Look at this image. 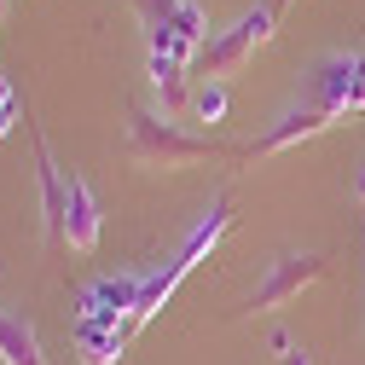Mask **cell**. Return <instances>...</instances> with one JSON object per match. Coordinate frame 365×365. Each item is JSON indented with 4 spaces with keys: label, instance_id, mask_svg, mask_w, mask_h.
Returning a JSON list of instances; mask_svg holds the SVG:
<instances>
[{
    "label": "cell",
    "instance_id": "3957f363",
    "mask_svg": "<svg viewBox=\"0 0 365 365\" xmlns=\"http://www.w3.org/2000/svg\"><path fill=\"white\" fill-rule=\"evenodd\" d=\"M272 24H279V6H250L232 29H215V41L197 53V58H203V70H209V81L238 76V70L250 64V53L272 41Z\"/></svg>",
    "mask_w": 365,
    "mask_h": 365
},
{
    "label": "cell",
    "instance_id": "277c9868",
    "mask_svg": "<svg viewBox=\"0 0 365 365\" xmlns=\"http://www.w3.org/2000/svg\"><path fill=\"white\" fill-rule=\"evenodd\" d=\"M140 272H99L93 284H81L76 296V319L81 325H128L140 307Z\"/></svg>",
    "mask_w": 365,
    "mask_h": 365
},
{
    "label": "cell",
    "instance_id": "30bf717a",
    "mask_svg": "<svg viewBox=\"0 0 365 365\" xmlns=\"http://www.w3.org/2000/svg\"><path fill=\"white\" fill-rule=\"evenodd\" d=\"M29 140H35V180H41V226H47V238L64 244V174L41 140V128H29Z\"/></svg>",
    "mask_w": 365,
    "mask_h": 365
},
{
    "label": "cell",
    "instance_id": "52a82bcc",
    "mask_svg": "<svg viewBox=\"0 0 365 365\" xmlns=\"http://www.w3.org/2000/svg\"><path fill=\"white\" fill-rule=\"evenodd\" d=\"M331 128V116L325 110H313V105H296V110H284L279 122H272L255 145H244V157H279V151H290V145H302V140H313V133H325Z\"/></svg>",
    "mask_w": 365,
    "mask_h": 365
},
{
    "label": "cell",
    "instance_id": "ac0fdd59",
    "mask_svg": "<svg viewBox=\"0 0 365 365\" xmlns=\"http://www.w3.org/2000/svg\"><path fill=\"white\" fill-rule=\"evenodd\" d=\"M354 186H359V197H365V163H359V180H354Z\"/></svg>",
    "mask_w": 365,
    "mask_h": 365
},
{
    "label": "cell",
    "instance_id": "5bb4252c",
    "mask_svg": "<svg viewBox=\"0 0 365 365\" xmlns=\"http://www.w3.org/2000/svg\"><path fill=\"white\" fill-rule=\"evenodd\" d=\"M226 110H232V99H226V81H203L197 93H192V116H197L203 128H220Z\"/></svg>",
    "mask_w": 365,
    "mask_h": 365
},
{
    "label": "cell",
    "instance_id": "7a4b0ae2",
    "mask_svg": "<svg viewBox=\"0 0 365 365\" xmlns=\"http://www.w3.org/2000/svg\"><path fill=\"white\" fill-rule=\"evenodd\" d=\"M313 110H325L331 122L365 116V53H331L307 70V99Z\"/></svg>",
    "mask_w": 365,
    "mask_h": 365
},
{
    "label": "cell",
    "instance_id": "5b68a950",
    "mask_svg": "<svg viewBox=\"0 0 365 365\" xmlns=\"http://www.w3.org/2000/svg\"><path fill=\"white\" fill-rule=\"evenodd\" d=\"M319 279H325V255H279V261H272L267 267V279L255 284V296H250V307L255 313H272V307H284V302H296L307 284H319Z\"/></svg>",
    "mask_w": 365,
    "mask_h": 365
},
{
    "label": "cell",
    "instance_id": "7c38bea8",
    "mask_svg": "<svg viewBox=\"0 0 365 365\" xmlns=\"http://www.w3.org/2000/svg\"><path fill=\"white\" fill-rule=\"evenodd\" d=\"M70 336H76L81 365H116L122 348H128V331H122V325H81V319H76Z\"/></svg>",
    "mask_w": 365,
    "mask_h": 365
},
{
    "label": "cell",
    "instance_id": "8fae6325",
    "mask_svg": "<svg viewBox=\"0 0 365 365\" xmlns=\"http://www.w3.org/2000/svg\"><path fill=\"white\" fill-rule=\"evenodd\" d=\"M145 76H151V93L163 99V116H168V122H174L180 110L192 105V93H186V64H180V58H163V53H151Z\"/></svg>",
    "mask_w": 365,
    "mask_h": 365
},
{
    "label": "cell",
    "instance_id": "9a60e30c",
    "mask_svg": "<svg viewBox=\"0 0 365 365\" xmlns=\"http://www.w3.org/2000/svg\"><path fill=\"white\" fill-rule=\"evenodd\" d=\"M12 128H18V87L0 76V140H6Z\"/></svg>",
    "mask_w": 365,
    "mask_h": 365
},
{
    "label": "cell",
    "instance_id": "d6986e66",
    "mask_svg": "<svg viewBox=\"0 0 365 365\" xmlns=\"http://www.w3.org/2000/svg\"><path fill=\"white\" fill-rule=\"evenodd\" d=\"M6 12H12V0H0V24H6Z\"/></svg>",
    "mask_w": 365,
    "mask_h": 365
},
{
    "label": "cell",
    "instance_id": "8992f818",
    "mask_svg": "<svg viewBox=\"0 0 365 365\" xmlns=\"http://www.w3.org/2000/svg\"><path fill=\"white\" fill-rule=\"evenodd\" d=\"M99 232H105V215H99V192L87 186L81 174L64 180V244L76 255H93L99 250Z\"/></svg>",
    "mask_w": 365,
    "mask_h": 365
},
{
    "label": "cell",
    "instance_id": "2e32d148",
    "mask_svg": "<svg viewBox=\"0 0 365 365\" xmlns=\"http://www.w3.org/2000/svg\"><path fill=\"white\" fill-rule=\"evenodd\" d=\"M267 348H272V354H279V359H284V354H290L296 342H290V331H284V325H272V331H267Z\"/></svg>",
    "mask_w": 365,
    "mask_h": 365
},
{
    "label": "cell",
    "instance_id": "ba28073f",
    "mask_svg": "<svg viewBox=\"0 0 365 365\" xmlns=\"http://www.w3.org/2000/svg\"><path fill=\"white\" fill-rule=\"evenodd\" d=\"M133 6L145 12V29H151V24H163V29H174V35H186L197 53L215 41V29H209V12L197 6V0H133Z\"/></svg>",
    "mask_w": 365,
    "mask_h": 365
},
{
    "label": "cell",
    "instance_id": "6da1fadb",
    "mask_svg": "<svg viewBox=\"0 0 365 365\" xmlns=\"http://www.w3.org/2000/svg\"><path fill=\"white\" fill-rule=\"evenodd\" d=\"M128 151H133V163H145V168H186V163H203V157H244L232 145L192 140V133H180L168 116H157L145 105L128 110Z\"/></svg>",
    "mask_w": 365,
    "mask_h": 365
},
{
    "label": "cell",
    "instance_id": "e0dca14e",
    "mask_svg": "<svg viewBox=\"0 0 365 365\" xmlns=\"http://www.w3.org/2000/svg\"><path fill=\"white\" fill-rule=\"evenodd\" d=\"M284 365H313V354H307V348H290V354H284Z\"/></svg>",
    "mask_w": 365,
    "mask_h": 365
},
{
    "label": "cell",
    "instance_id": "9c48e42d",
    "mask_svg": "<svg viewBox=\"0 0 365 365\" xmlns=\"http://www.w3.org/2000/svg\"><path fill=\"white\" fill-rule=\"evenodd\" d=\"M226 226H232V197H215V203L197 215V226H192L186 238H180V250L168 255V261L180 267V279H186V272H192V267H197V261H203V255L226 238Z\"/></svg>",
    "mask_w": 365,
    "mask_h": 365
},
{
    "label": "cell",
    "instance_id": "4fadbf2b",
    "mask_svg": "<svg viewBox=\"0 0 365 365\" xmlns=\"http://www.w3.org/2000/svg\"><path fill=\"white\" fill-rule=\"evenodd\" d=\"M0 365H47L41 336L24 325L18 313H0Z\"/></svg>",
    "mask_w": 365,
    "mask_h": 365
}]
</instances>
